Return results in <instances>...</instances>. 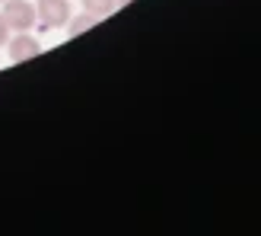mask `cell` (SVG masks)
Wrapping results in <instances>:
<instances>
[{"label":"cell","instance_id":"cell-4","mask_svg":"<svg viewBox=\"0 0 261 236\" xmlns=\"http://www.w3.org/2000/svg\"><path fill=\"white\" fill-rule=\"evenodd\" d=\"M96 22H99V19L93 16V13H83L80 19H73V22L67 26V35H70V38H76V35H80V32H86V29H93Z\"/></svg>","mask_w":261,"mask_h":236},{"label":"cell","instance_id":"cell-3","mask_svg":"<svg viewBox=\"0 0 261 236\" xmlns=\"http://www.w3.org/2000/svg\"><path fill=\"white\" fill-rule=\"evenodd\" d=\"M38 51H42V45H38L32 35L19 32V35H16V38H13V42H10V61H13V64H22V61L35 58Z\"/></svg>","mask_w":261,"mask_h":236},{"label":"cell","instance_id":"cell-2","mask_svg":"<svg viewBox=\"0 0 261 236\" xmlns=\"http://www.w3.org/2000/svg\"><path fill=\"white\" fill-rule=\"evenodd\" d=\"M4 22L10 26V29H16V32H25V29H32V22H35V7L32 4H25V0H4Z\"/></svg>","mask_w":261,"mask_h":236},{"label":"cell","instance_id":"cell-5","mask_svg":"<svg viewBox=\"0 0 261 236\" xmlns=\"http://www.w3.org/2000/svg\"><path fill=\"white\" fill-rule=\"evenodd\" d=\"M115 7V0H83V10L86 13H93V16H106V13H112Z\"/></svg>","mask_w":261,"mask_h":236},{"label":"cell","instance_id":"cell-7","mask_svg":"<svg viewBox=\"0 0 261 236\" xmlns=\"http://www.w3.org/2000/svg\"><path fill=\"white\" fill-rule=\"evenodd\" d=\"M115 4H130V0H115Z\"/></svg>","mask_w":261,"mask_h":236},{"label":"cell","instance_id":"cell-6","mask_svg":"<svg viewBox=\"0 0 261 236\" xmlns=\"http://www.w3.org/2000/svg\"><path fill=\"white\" fill-rule=\"evenodd\" d=\"M7 32H10V26L4 22V16H0V48L7 45Z\"/></svg>","mask_w":261,"mask_h":236},{"label":"cell","instance_id":"cell-1","mask_svg":"<svg viewBox=\"0 0 261 236\" xmlns=\"http://www.w3.org/2000/svg\"><path fill=\"white\" fill-rule=\"evenodd\" d=\"M35 19L42 22V29H58V26H67V19H70V4H67V0H38Z\"/></svg>","mask_w":261,"mask_h":236}]
</instances>
